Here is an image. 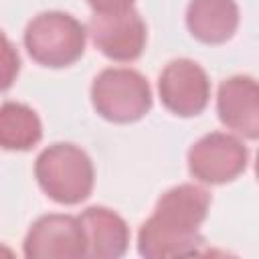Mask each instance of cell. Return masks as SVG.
Here are the masks:
<instances>
[{
  "label": "cell",
  "instance_id": "1",
  "mask_svg": "<svg viewBox=\"0 0 259 259\" xmlns=\"http://www.w3.org/2000/svg\"><path fill=\"white\" fill-rule=\"evenodd\" d=\"M208 206L210 196L200 186L180 184L170 188L162 194L154 214L140 229V253L150 259L196 253L202 243L198 227L206 219Z\"/></svg>",
  "mask_w": 259,
  "mask_h": 259
},
{
  "label": "cell",
  "instance_id": "2",
  "mask_svg": "<svg viewBox=\"0 0 259 259\" xmlns=\"http://www.w3.org/2000/svg\"><path fill=\"white\" fill-rule=\"evenodd\" d=\"M40 188L61 204H77L91 194L93 166L89 156L73 144H53L36 158Z\"/></svg>",
  "mask_w": 259,
  "mask_h": 259
},
{
  "label": "cell",
  "instance_id": "3",
  "mask_svg": "<svg viewBox=\"0 0 259 259\" xmlns=\"http://www.w3.org/2000/svg\"><path fill=\"white\" fill-rule=\"evenodd\" d=\"M30 57L45 67H67L85 51V28L65 12H42L34 16L24 32Z\"/></svg>",
  "mask_w": 259,
  "mask_h": 259
},
{
  "label": "cell",
  "instance_id": "4",
  "mask_svg": "<svg viewBox=\"0 0 259 259\" xmlns=\"http://www.w3.org/2000/svg\"><path fill=\"white\" fill-rule=\"evenodd\" d=\"M91 99L99 115L117 123L136 121L152 107L150 85L134 69L101 71L93 81Z\"/></svg>",
  "mask_w": 259,
  "mask_h": 259
},
{
  "label": "cell",
  "instance_id": "5",
  "mask_svg": "<svg viewBox=\"0 0 259 259\" xmlns=\"http://www.w3.org/2000/svg\"><path fill=\"white\" fill-rule=\"evenodd\" d=\"M247 166V148L229 134H208L188 152V168L194 178L206 184L235 180Z\"/></svg>",
  "mask_w": 259,
  "mask_h": 259
},
{
  "label": "cell",
  "instance_id": "6",
  "mask_svg": "<svg viewBox=\"0 0 259 259\" xmlns=\"http://www.w3.org/2000/svg\"><path fill=\"white\" fill-rule=\"evenodd\" d=\"M28 259H73L87 255V235L81 219L67 214L40 217L24 239Z\"/></svg>",
  "mask_w": 259,
  "mask_h": 259
},
{
  "label": "cell",
  "instance_id": "7",
  "mask_svg": "<svg viewBox=\"0 0 259 259\" xmlns=\"http://www.w3.org/2000/svg\"><path fill=\"white\" fill-rule=\"evenodd\" d=\"M95 47L113 61H134L146 45V24L134 8L117 12H95L89 20Z\"/></svg>",
  "mask_w": 259,
  "mask_h": 259
},
{
  "label": "cell",
  "instance_id": "8",
  "mask_svg": "<svg viewBox=\"0 0 259 259\" xmlns=\"http://www.w3.org/2000/svg\"><path fill=\"white\" fill-rule=\"evenodd\" d=\"M158 89L166 109L182 117L198 115L206 107L210 95L206 73L200 65L188 59L168 63L160 75Z\"/></svg>",
  "mask_w": 259,
  "mask_h": 259
},
{
  "label": "cell",
  "instance_id": "9",
  "mask_svg": "<svg viewBox=\"0 0 259 259\" xmlns=\"http://www.w3.org/2000/svg\"><path fill=\"white\" fill-rule=\"evenodd\" d=\"M221 121L237 134L259 138V83L247 75H235L221 83L217 97Z\"/></svg>",
  "mask_w": 259,
  "mask_h": 259
},
{
  "label": "cell",
  "instance_id": "10",
  "mask_svg": "<svg viewBox=\"0 0 259 259\" xmlns=\"http://www.w3.org/2000/svg\"><path fill=\"white\" fill-rule=\"evenodd\" d=\"M79 219L87 235V255L115 259L125 253L130 231L117 212L103 206H91Z\"/></svg>",
  "mask_w": 259,
  "mask_h": 259
},
{
  "label": "cell",
  "instance_id": "11",
  "mask_svg": "<svg viewBox=\"0 0 259 259\" xmlns=\"http://www.w3.org/2000/svg\"><path fill=\"white\" fill-rule=\"evenodd\" d=\"M190 32L208 45L229 40L239 24V8L235 0H192L186 12Z\"/></svg>",
  "mask_w": 259,
  "mask_h": 259
},
{
  "label": "cell",
  "instance_id": "12",
  "mask_svg": "<svg viewBox=\"0 0 259 259\" xmlns=\"http://www.w3.org/2000/svg\"><path fill=\"white\" fill-rule=\"evenodd\" d=\"M42 136L36 113L22 103H4L0 113V142L6 150H28Z\"/></svg>",
  "mask_w": 259,
  "mask_h": 259
},
{
  "label": "cell",
  "instance_id": "13",
  "mask_svg": "<svg viewBox=\"0 0 259 259\" xmlns=\"http://www.w3.org/2000/svg\"><path fill=\"white\" fill-rule=\"evenodd\" d=\"M14 73H18V55H14L12 47L4 38V87L12 83Z\"/></svg>",
  "mask_w": 259,
  "mask_h": 259
},
{
  "label": "cell",
  "instance_id": "14",
  "mask_svg": "<svg viewBox=\"0 0 259 259\" xmlns=\"http://www.w3.org/2000/svg\"><path fill=\"white\" fill-rule=\"evenodd\" d=\"M95 12H117V10H125L132 8L134 0H87Z\"/></svg>",
  "mask_w": 259,
  "mask_h": 259
},
{
  "label": "cell",
  "instance_id": "15",
  "mask_svg": "<svg viewBox=\"0 0 259 259\" xmlns=\"http://www.w3.org/2000/svg\"><path fill=\"white\" fill-rule=\"evenodd\" d=\"M255 170H257V178H259V154H257V164H255Z\"/></svg>",
  "mask_w": 259,
  "mask_h": 259
}]
</instances>
